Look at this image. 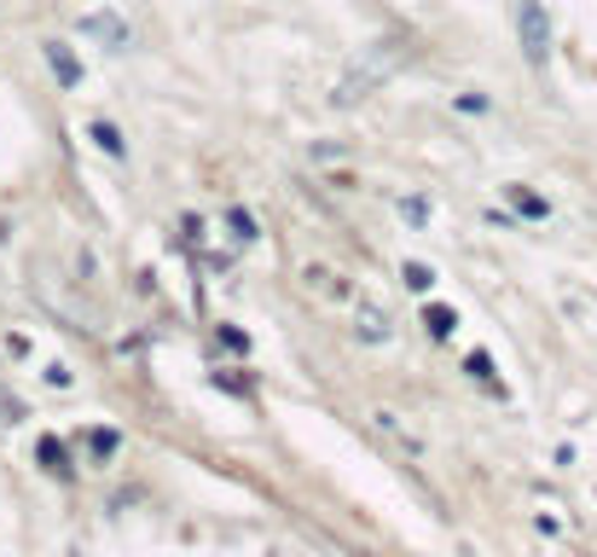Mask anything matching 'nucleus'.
Masks as SVG:
<instances>
[{"label": "nucleus", "instance_id": "7ed1b4c3", "mask_svg": "<svg viewBox=\"0 0 597 557\" xmlns=\"http://www.w3.org/2000/svg\"><path fill=\"white\" fill-rule=\"evenodd\" d=\"M81 35L105 41V47H128V24H122L116 12H88V18H81Z\"/></svg>", "mask_w": 597, "mask_h": 557}, {"label": "nucleus", "instance_id": "f257e3e1", "mask_svg": "<svg viewBox=\"0 0 597 557\" xmlns=\"http://www.w3.org/2000/svg\"><path fill=\"white\" fill-rule=\"evenodd\" d=\"M401 65H406V47H401V41H372L365 53L348 58V70L337 76V88H331V105H342V111L365 105V99H372Z\"/></svg>", "mask_w": 597, "mask_h": 557}, {"label": "nucleus", "instance_id": "6e6552de", "mask_svg": "<svg viewBox=\"0 0 597 557\" xmlns=\"http://www.w3.org/2000/svg\"><path fill=\"white\" fill-rule=\"evenodd\" d=\"M88 140H93L99 152H111V157H128V146H122V134L111 129V122H93V129H88Z\"/></svg>", "mask_w": 597, "mask_h": 557}, {"label": "nucleus", "instance_id": "4468645a", "mask_svg": "<svg viewBox=\"0 0 597 557\" xmlns=\"http://www.w3.org/2000/svg\"><path fill=\"white\" fill-rule=\"evenodd\" d=\"M88 447L99 453V459H111V453H116V430H93V436H88Z\"/></svg>", "mask_w": 597, "mask_h": 557}, {"label": "nucleus", "instance_id": "2eb2a0df", "mask_svg": "<svg viewBox=\"0 0 597 557\" xmlns=\"http://www.w3.org/2000/svg\"><path fill=\"white\" fill-rule=\"evenodd\" d=\"M401 215H406L412 226H424V221H429V203H424V198H401Z\"/></svg>", "mask_w": 597, "mask_h": 557}, {"label": "nucleus", "instance_id": "0eeeda50", "mask_svg": "<svg viewBox=\"0 0 597 557\" xmlns=\"http://www.w3.org/2000/svg\"><path fill=\"white\" fill-rule=\"evenodd\" d=\"M35 459L47 465V470H58V477H65V470H70V453H65V442H53V436H41V447H35Z\"/></svg>", "mask_w": 597, "mask_h": 557}, {"label": "nucleus", "instance_id": "9b49d317", "mask_svg": "<svg viewBox=\"0 0 597 557\" xmlns=\"http://www.w3.org/2000/svg\"><path fill=\"white\" fill-rule=\"evenodd\" d=\"M226 226H233V238H238V244H250V238H256V221H250V210H233V215H226Z\"/></svg>", "mask_w": 597, "mask_h": 557}, {"label": "nucleus", "instance_id": "f8f14e48", "mask_svg": "<svg viewBox=\"0 0 597 557\" xmlns=\"http://www.w3.org/2000/svg\"><path fill=\"white\" fill-rule=\"evenodd\" d=\"M464 371H470V378H482V383H493V389H505L499 378H493V360H487V355H470V360H464Z\"/></svg>", "mask_w": 597, "mask_h": 557}, {"label": "nucleus", "instance_id": "f03ea898", "mask_svg": "<svg viewBox=\"0 0 597 557\" xmlns=\"http://www.w3.org/2000/svg\"><path fill=\"white\" fill-rule=\"evenodd\" d=\"M517 41H522V53L533 58V65L551 58V18H545L540 0H517Z\"/></svg>", "mask_w": 597, "mask_h": 557}, {"label": "nucleus", "instance_id": "39448f33", "mask_svg": "<svg viewBox=\"0 0 597 557\" xmlns=\"http://www.w3.org/2000/svg\"><path fill=\"white\" fill-rule=\"evenodd\" d=\"M505 198L517 203V210H522L528 221H545V215H551V203H545L540 192H528V186H505Z\"/></svg>", "mask_w": 597, "mask_h": 557}, {"label": "nucleus", "instance_id": "ddd939ff", "mask_svg": "<svg viewBox=\"0 0 597 557\" xmlns=\"http://www.w3.org/2000/svg\"><path fill=\"white\" fill-rule=\"evenodd\" d=\"M360 337H372V343H378V337H388V320L365 308V314H360Z\"/></svg>", "mask_w": 597, "mask_h": 557}, {"label": "nucleus", "instance_id": "9d476101", "mask_svg": "<svg viewBox=\"0 0 597 557\" xmlns=\"http://www.w3.org/2000/svg\"><path fill=\"white\" fill-rule=\"evenodd\" d=\"M401 279L412 285V291H429V285H436V274H429L424 261H406V267H401Z\"/></svg>", "mask_w": 597, "mask_h": 557}, {"label": "nucleus", "instance_id": "20e7f679", "mask_svg": "<svg viewBox=\"0 0 597 557\" xmlns=\"http://www.w3.org/2000/svg\"><path fill=\"white\" fill-rule=\"evenodd\" d=\"M47 65H53V76L65 81V88H76V81H81V58H76L70 47H58V41L47 47Z\"/></svg>", "mask_w": 597, "mask_h": 557}, {"label": "nucleus", "instance_id": "1a4fd4ad", "mask_svg": "<svg viewBox=\"0 0 597 557\" xmlns=\"http://www.w3.org/2000/svg\"><path fill=\"white\" fill-rule=\"evenodd\" d=\"M378 424H383V430H388V436H395L406 453H418V447H424V442H418V436H412V430L401 424V412H378Z\"/></svg>", "mask_w": 597, "mask_h": 557}, {"label": "nucleus", "instance_id": "423d86ee", "mask_svg": "<svg viewBox=\"0 0 597 557\" xmlns=\"http://www.w3.org/2000/svg\"><path fill=\"white\" fill-rule=\"evenodd\" d=\"M424 325H429V337H452V332H459V314H452L447 302H429L424 308Z\"/></svg>", "mask_w": 597, "mask_h": 557}]
</instances>
